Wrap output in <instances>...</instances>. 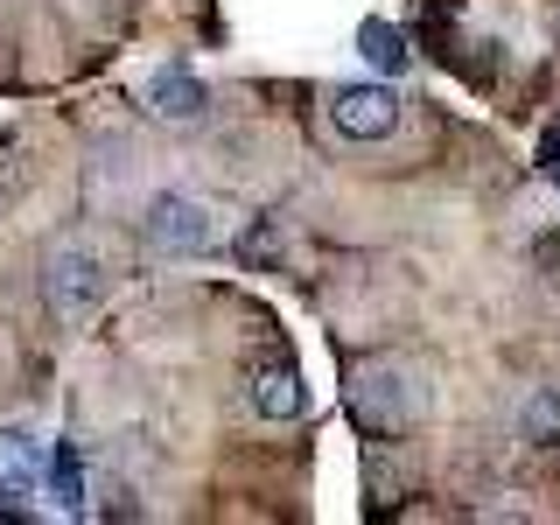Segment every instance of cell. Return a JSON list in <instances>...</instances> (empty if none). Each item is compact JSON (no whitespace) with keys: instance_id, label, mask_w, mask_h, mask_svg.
Masks as SVG:
<instances>
[{"instance_id":"obj_1","label":"cell","mask_w":560,"mask_h":525,"mask_svg":"<svg viewBox=\"0 0 560 525\" xmlns=\"http://www.w3.org/2000/svg\"><path fill=\"white\" fill-rule=\"evenodd\" d=\"M420 407H428V393H420V378L399 358L350 364V413H358L364 434H407L420 420Z\"/></svg>"},{"instance_id":"obj_2","label":"cell","mask_w":560,"mask_h":525,"mask_svg":"<svg viewBox=\"0 0 560 525\" xmlns=\"http://www.w3.org/2000/svg\"><path fill=\"white\" fill-rule=\"evenodd\" d=\"M105 294H113V267H105V253L92 238L49 245V259H43V308L57 315V323H92Z\"/></svg>"},{"instance_id":"obj_3","label":"cell","mask_w":560,"mask_h":525,"mask_svg":"<svg viewBox=\"0 0 560 525\" xmlns=\"http://www.w3.org/2000/svg\"><path fill=\"white\" fill-rule=\"evenodd\" d=\"M140 238H148V253H162V259H197V253H210V245H218V224H210V203H203V197L168 189V197L148 203Z\"/></svg>"},{"instance_id":"obj_4","label":"cell","mask_w":560,"mask_h":525,"mask_svg":"<svg viewBox=\"0 0 560 525\" xmlns=\"http://www.w3.org/2000/svg\"><path fill=\"white\" fill-rule=\"evenodd\" d=\"M43 483H49V442L28 420H0V498L28 504L43 498Z\"/></svg>"},{"instance_id":"obj_5","label":"cell","mask_w":560,"mask_h":525,"mask_svg":"<svg viewBox=\"0 0 560 525\" xmlns=\"http://www.w3.org/2000/svg\"><path fill=\"white\" fill-rule=\"evenodd\" d=\"M329 127L343 140H385L399 127V98L385 84H343V92H329Z\"/></svg>"},{"instance_id":"obj_6","label":"cell","mask_w":560,"mask_h":525,"mask_svg":"<svg viewBox=\"0 0 560 525\" xmlns=\"http://www.w3.org/2000/svg\"><path fill=\"white\" fill-rule=\"evenodd\" d=\"M148 113L168 119V127H197V119L210 113V92L189 78L183 63H168V70H154V78H148Z\"/></svg>"},{"instance_id":"obj_7","label":"cell","mask_w":560,"mask_h":525,"mask_svg":"<svg viewBox=\"0 0 560 525\" xmlns=\"http://www.w3.org/2000/svg\"><path fill=\"white\" fill-rule=\"evenodd\" d=\"M49 498H57V512H70V518H92V463H84V448L78 442H57L49 448Z\"/></svg>"},{"instance_id":"obj_8","label":"cell","mask_w":560,"mask_h":525,"mask_svg":"<svg viewBox=\"0 0 560 525\" xmlns=\"http://www.w3.org/2000/svg\"><path fill=\"white\" fill-rule=\"evenodd\" d=\"M253 413H267V420H302L308 413V385L294 364H259L253 372Z\"/></svg>"},{"instance_id":"obj_9","label":"cell","mask_w":560,"mask_h":525,"mask_svg":"<svg viewBox=\"0 0 560 525\" xmlns=\"http://www.w3.org/2000/svg\"><path fill=\"white\" fill-rule=\"evenodd\" d=\"M358 43H364V63H372V70H407V43H399L393 22H364Z\"/></svg>"},{"instance_id":"obj_10","label":"cell","mask_w":560,"mask_h":525,"mask_svg":"<svg viewBox=\"0 0 560 525\" xmlns=\"http://www.w3.org/2000/svg\"><path fill=\"white\" fill-rule=\"evenodd\" d=\"M518 428H525V442L553 448L560 442V399L553 393H533V399H525V413H518Z\"/></svg>"},{"instance_id":"obj_11","label":"cell","mask_w":560,"mask_h":525,"mask_svg":"<svg viewBox=\"0 0 560 525\" xmlns=\"http://www.w3.org/2000/svg\"><path fill=\"white\" fill-rule=\"evenodd\" d=\"M539 162H547V168H560V127L547 133V148H539Z\"/></svg>"}]
</instances>
